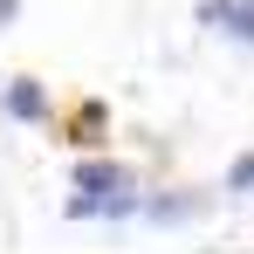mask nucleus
<instances>
[{
  "label": "nucleus",
  "mask_w": 254,
  "mask_h": 254,
  "mask_svg": "<svg viewBox=\"0 0 254 254\" xmlns=\"http://www.w3.org/2000/svg\"><path fill=\"white\" fill-rule=\"evenodd\" d=\"M192 21H199V28H220L227 42H248L254 48V0H199Z\"/></svg>",
  "instance_id": "f257e3e1"
},
{
  "label": "nucleus",
  "mask_w": 254,
  "mask_h": 254,
  "mask_svg": "<svg viewBox=\"0 0 254 254\" xmlns=\"http://www.w3.org/2000/svg\"><path fill=\"white\" fill-rule=\"evenodd\" d=\"M0 110L21 117V124H35V117H48V89L35 83V76H14V83L0 89Z\"/></svg>",
  "instance_id": "f03ea898"
},
{
  "label": "nucleus",
  "mask_w": 254,
  "mask_h": 254,
  "mask_svg": "<svg viewBox=\"0 0 254 254\" xmlns=\"http://www.w3.org/2000/svg\"><path fill=\"white\" fill-rule=\"evenodd\" d=\"M199 206H206V199H192V192H179V199H151L144 213H151V220H186V213H199Z\"/></svg>",
  "instance_id": "7ed1b4c3"
},
{
  "label": "nucleus",
  "mask_w": 254,
  "mask_h": 254,
  "mask_svg": "<svg viewBox=\"0 0 254 254\" xmlns=\"http://www.w3.org/2000/svg\"><path fill=\"white\" fill-rule=\"evenodd\" d=\"M227 192H254V151H241V158L227 165Z\"/></svg>",
  "instance_id": "20e7f679"
},
{
  "label": "nucleus",
  "mask_w": 254,
  "mask_h": 254,
  "mask_svg": "<svg viewBox=\"0 0 254 254\" xmlns=\"http://www.w3.org/2000/svg\"><path fill=\"white\" fill-rule=\"evenodd\" d=\"M14 14H21V0H0V35L14 28Z\"/></svg>",
  "instance_id": "39448f33"
}]
</instances>
